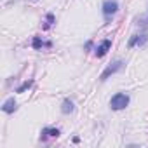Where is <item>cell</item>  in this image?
Returning <instances> with one entry per match:
<instances>
[{"label": "cell", "instance_id": "obj_1", "mask_svg": "<svg viewBox=\"0 0 148 148\" xmlns=\"http://www.w3.org/2000/svg\"><path fill=\"white\" fill-rule=\"evenodd\" d=\"M129 105V96L125 92H117L112 99H110V108L119 112V110H124L125 106Z\"/></svg>", "mask_w": 148, "mask_h": 148}, {"label": "cell", "instance_id": "obj_2", "mask_svg": "<svg viewBox=\"0 0 148 148\" xmlns=\"http://www.w3.org/2000/svg\"><path fill=\"white\" fill-rule=\"evenodd\" d=\"M101 9H103L105 21H106V23H110V21H112V18H113V14L119 11V2H117V0H105Z\"/></svg>", "mask_w": 148, "mask_h": 148}, {"label": "cell", "instance_id": "obj_3", "mask_svg": "<svg viewBox=\"0 0 148 148\" xmlns=\"http://www.w3.org/2000/svg\"><path fill=\"white\" fill-rule=\"evenodd\" d=\"M122 66H124V61H120V59H117V61H113L112 64H108L106 68H105V71L101 73V77H99V80H106L110 75H113V73H117V71H120L122 70Z\"/></svg>", "mask_w": 148, "mask_h": 148}, {"label": "cell", "instance_id": "obj_4", "mask_svg": "<svg viewBox=\"0 0 148 148\" xmlns=\"http://www.w3.org/2000/svg\"><path fill=\"white\" fill-rule=\"evenodd\" d=\"M110 47H112V40H110V38H105V40L96 47V56H98V58H103V56L110 51Z\"/></svg>", "mask_w": 148, "mask_h": 148}, {"label": "cell", "instance_id": "obj_5", "mask_svg": "<svg viewBox=\"0 0 148 148\" xmlns=\"http://www.w3.org/2000/svg\"><path fill=\"white\" fill-rule=\"evenodd\" d=\"M146 40H148V37H146V35H134V37H131V40H129V47L143 45Z\"/></svg>", "mask_w": 148, "mask_h": 148}, {"label": "cell", "instance_id": "obj_6", "mask_svg": "<svg viewBox=\"0 0 148 148\" xmlns=\"http://www.w3.org/2000/svg\"><path fill=\"white\" fill-rule=\"evenodd\" d=\"M16 108H18V103H16V99H14V98H9V99L4 103V106H2V110H4L5 113H12Z\"/></svg>", "mask_w": 148, "mask_h": 148}, {"label": "cell", "instance_id": "obj_7", "mask_svg": "<svg viewBox=\"0 0 148 148\" xmlns=\"http://www.w3.org/2000/svg\"><path fill=\"white\" fill-rule=\"evenodd\" d=\"M58 138L59 136V129H56V127H45V129H42V139H45V138Z\"/></svg>", "mask_w": 148, "mask_h": 148}, {"label": "cell", "instance_id": "obj_8", "mask_svg": "<svg viewBox=\"0 0 148 148\" xmlns=\"http://www.w3.org/2000/svg\"><path fill=\"white\" fill-rule=\"evenodd\" d=\"M73 108H75V106H73V101H71V99H68V98L61 103V112H63L64 115L71 113V112H73Z\"/></svg>", "mask_w": 148, "mask_h": 148}, {"label": "cell", "instance_id": "obj_9", "mask_svg": "<svg viewBox=\"0 0 148 148\" xmlns=\"http://www.w3.org/2000/svg\"><path fill=\"white\" fill-rule=\"evenodd\" d=\"M32 45H33V49H40V47H44V45H47V47H49V45H51V42H44L40 37H35Z\"/></svg>", "mask_w": 148, "mask_h": 148}, {"label": "cell", "instance_id": "obj_10", "mask_svg": "<svg viewBox=\"0 0 148 148\" xmlns=\"http://www.w3.org/2000/svg\"><path fill=\"white\" fill-rule=\"evenodd\" d=\"M32 84H33V80H26V82H23V84L16 89V92H25L26 89H30V87H32Z\"/></svg>", "mask_w": 148, "mask_h": 148}, {"label": "cell", "instance_id": "obj_11", "mask_svg": "<svg viewBox=\"0 0 148 148\" xmlns=\"http://www.w3.org/2000/svg\"><path fill=\"white\" fill-rule=\"evenodd\" d=\"M54 23V14H47V23L44 25V30H47V28H51V25Z\"/></svg>", "mask_w": 148, "mask_h": 148}, {"label": "cell", "instance_id": "obj_12", "mask_svg": "<svg viewBox=\"0 0 148 148\" xmlns=\"http://www.w3.org/2000/svg\"><path fill=\"white\" fill-rule=\"evenodd\" d=\"M143 25H148V14H146V18L143 19Z\"/></svg>", "mask_w": 148, "mask_h": 148}]
</instances>
